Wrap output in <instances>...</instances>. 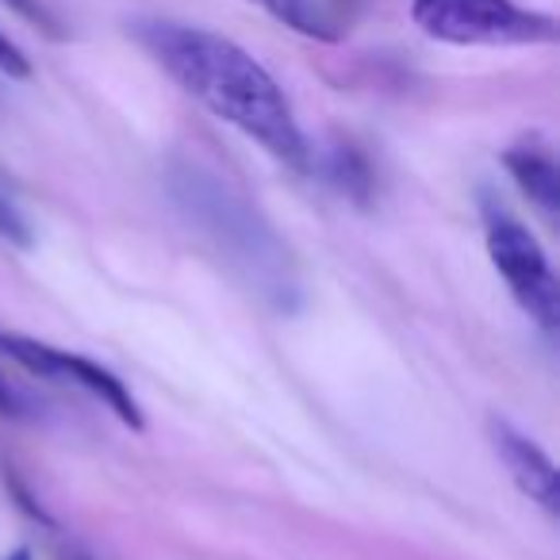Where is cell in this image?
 I'll return each instance as SVG.
<instances>
[{
	"label": "cell",
	"mask_w": 560,
	"mask_h": 560,
	"mask_svg": "<svg viewBox=\"0 0 560 560\" xmlns=\"http://www.w3.org/2000/svg\"><path fill=\"white\" fill-rule=\"evenodd\" d=\"M131 35L211 116L238 127L280 165L307 170L312 150L296 124V112L284 89L249 50L208 27L173 24V20H135Z\"/></svg>",
	"instance_id": "6da1fadb"
},
{
	"label": "cell",
	"mask_w": 560,
	"mask_h": 560,
	"mask_svg": "<svg viewBox=\"0 0 560 560\" xmlns=\"http://www.w3.org/2000/svg\"><path fill=\"white\" fill-rule=\"evenodd\" d=\"M173 203L185 215L188 231H196L208 249L254 292L261 304L277 312H296L300 284L289 246L277 238L269 223L257 215V208L231 188L223 177L196 162H180L170 173Z\"/></svg>",
	"instance_id": "7a4b0ae2"
},
{
	"label": "cell",
	"mask_w": 560,
	"mask_h": 560,
	"mask_svg": "<svg viewBox=\"0 0 560 560\" xmlns=\"http://www.w3.org/2000/svg\"><path fill=\"white\" fill-rule=\"evenodd\" d=\"M411 20L453 47H537L557 43V20L514 0H411Z\"/></svg>",
	"instance_id": "3957f363"
},
{
	"label": "cell",
	"mask_w": 560,
	"mask_h": 560,
	"mask_svg": "<svg viewBox=\"0 0 560 560\" xmlns=\"http://www.w3.org/2000/svg\"><path fill=\"white\" fill-rule=\"evenodd\" d=\"M483 238H488L491 265L503 272L506 289L518 300V307L537 323V327L552 330L560 319V284L552 272L549 257H545L541 242L529 234V226L518 215L503 208L495 196L483 192Z\"/></svg>",
	"instance_id": "277c9868"
},
{
	"label": "cell",
	"mask_w": 560,
	"mask_h": 560,
	"mask_svg": "<svg viewBox=\"0 0 560 560\" xmlns=\"http://www.w3.org/2000/svg\"><path fill=\"white\" fill-rule=\"evenodd\" d=\"M0 353L9 361H16L24 373L32 376H47V381H66V384H78V388L93 392L112 415H116L124 427L142 430V407L139 399L127 392V384L119 381L112 369H104L101 361L93 358H81V353L70 350H58L50 342H39L32 335H20V330H4L0 327Z\"/></svg>",
	"instance_id": "5b68a950"
},
{
	"label": "cell",
	"mask_w": 560,
	"mask_h": 560,
	"mask_svg": "<svg viewBox=\"0 0 560 560\" xmlns=\"http://www.w3.org/2000/svg\"><path fill=\"white\" fill-rule=\"evenodd\" d=\"M488 434H491V450L499 453V460L506 465V472H511V480L518 483L522 495L534 499L541 511L557 514L560 511V476H557V465L545 457L541 445H537L534 438L518 434V430L503 419H491Z\"/></svg>",
	"instance_id": "8992f818"
},
{
	"label": "cell",
	"mask_w": 560,
	"mask_h": 560,
	"mask_svg": "<svg viewBox=\"0 0 560 560\" xmlns=\"http://www.w3.org/2000/svg\"><path fill=\"white\" fill-rule=\"evenodd\" d=\"M503 165L514 177V185L526 192V200L534 203L549 223H557L560 173H557V158H552V150L545 147L541 139H522L503 154Z\"/></svg>",
	"instance_id": "52a82bcc"
},
{
	"label": "cell",
	"mask_w": 560,
	"mask_h": 560,
	"mask_svg": "<svg viewBox=\"0 0 560 560\" xmlns=\"http://www.w3.org/2000/svg\"><path fill=\"white\" fill-rule=\"evenodd\" d=\"M327 177L342 188L350 200L365 203L373 196V170H369L365 154L353 142H335L327 154Z\"/></svg>",
	"instance_id": "ba28073f"
},
{
	"label": "cell",
	"mask_w": 560,
	"mask_h": 560,
	"mask_svg": "<svg viewBox=\"0 0 560 560\" xmlns=\"http://www.w3.org/2000/svg\"><path fill=\"white\" fill-rule=\"evenodd\" d=\"M254 4H261L272 20H280V24L292 27V32L307 35V39H319V43L338 39L335 24L323 16V9L315 0H254Z\"/></svg>",
	"instance_id": "9c48e42d"
},
{
	"label": "cell",
	"mask_w": 560,
	"mask_h": 560,
	"mask_svg": "<svg viewBox=\"0 0 560 560\" xmlns=\"http://www.w3.org/2000/svg\"><path fill=\"white\" fill-rule=\"evenodd\" d=\"M0 238L12 242V246H32V226H27L24 211H20L12 188L0 177Z\"/></svg>",
	"instance_id": "30bf717a"
},
{
	"label": "cell",
	"mask_w": 560,
	"mask_h": 560,
	"mask_svg": "<svg viewBox=\"0 0 560 560\" xmlns=\"http://www.w3.org/2000/svg\"><path fill=\"white\" fill-rule=\"evenodd\" d=\"M0 4H9L20 20H27L32 27H39L47 39H62V35H66L62 24H58V16L47 9V0H0Z\"/></svg>",
	"instance_id": "8fae6325"
},
{
	"label": "cell",
	"mask_w": 560,
	"mask_h": 560,
	"mask_svg": "<svg viewBox=\"0 0 560 560\" xmlns=\"http://www.w3.org/2000/svg\"><path fill=\"white\" fill-rule=\"evenodd\" d=\"M0 73H9V78H16V81L32 78V62H27V55L4 32H0Z\"/></svg>",
	"instance_id": "7c38bea8"
},
{
	"label": "cell",
	"mask_w": 560,
	"mask_h": 560,
	"mask_svg": "<svg viewBox=\"0 0 560 560\" xmlns=\"http://www.w3.org/2000/svg\"><path fill=\"white\" fill-rule=\"evenodd\" d=\"M0 415H20L16 392L9 388V381H4V376H0Z\"/></svg>",
	"instance_id": "4fadbf2b"
},
{
	"label": "cell",
	"mask_w": 560,
	"mask_h": 560,
	"mask_svg": "<svg viewBox=\"0 0 560 560\" xmlns=\"http://www.w3.org/2000/svg\"><path fill=\"white\" fill-rule=\"evenodd\" d=\"M0 560H32V549H16V552H9V557H0Z\"/></svg>",
	"instance_id": "5bb4252c"
}]
</instances>
